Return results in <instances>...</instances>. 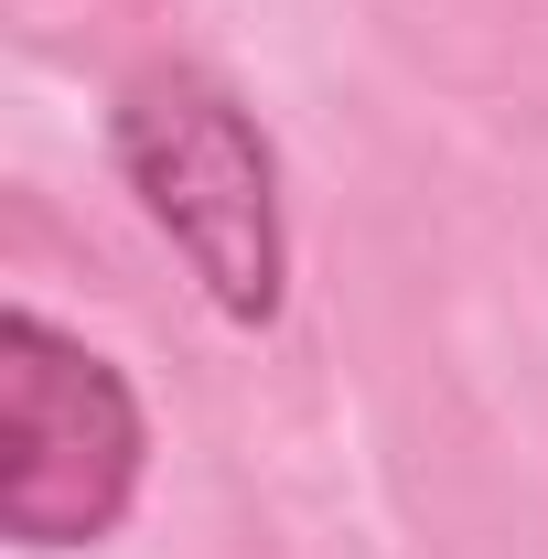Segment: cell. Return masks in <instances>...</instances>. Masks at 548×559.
<instances>
[{
	"label": "cell",
	"instance_id": "cell-1",
	"mask_svg": "<svg viewBox=\"0 0 548 559\" xmlns=\"http://www.w3.org/2000/svg\"><path fill=\"white\" fill-rule=\"evenodd\" d=\"M119 173L140 215L183 248L226 323H270L290 290V226H279L270 130L237 108V86L194 66H151L119 86Z\"/></svg>",
	"mask_w": 548,
	"mask_h": 559
},
{
	"label": "cell",
	"instance_id": "cell-2",
	"mask_svg": "<svg viewBox=\"0 0 548 559\" xmlns=\"http://www.w3.org/2000/svg\"><path fill=\"white\" fill-rule=\"evenodd\" d=\"M0 527L22 549H97L151 463L130 377L44 312L0 323Z\"/></svg>",
	"mask_w": 548,
	"mask_h": 559
}]
</instances>
